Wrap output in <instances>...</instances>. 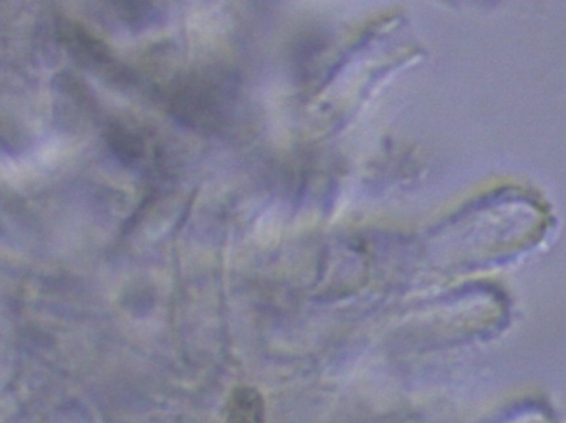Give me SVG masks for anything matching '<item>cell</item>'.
I'll return each instance as SVG.
<instances>
[{
  "mask_svg": "<svg viewBox=\"0 0 566 423\" xmlns=\"http://www.w3.org/2000/svg\"><path fill=\"white\" fill-rule=\"evenodd\" d=\"M229 423H265V404L261 392L241 388L229 399Z\"/></svg>",
  "mask_w": 566,
  "mask_h": 423,
  "instance_id": "cell-1",
  "label": "cell"
}]
</instances>
